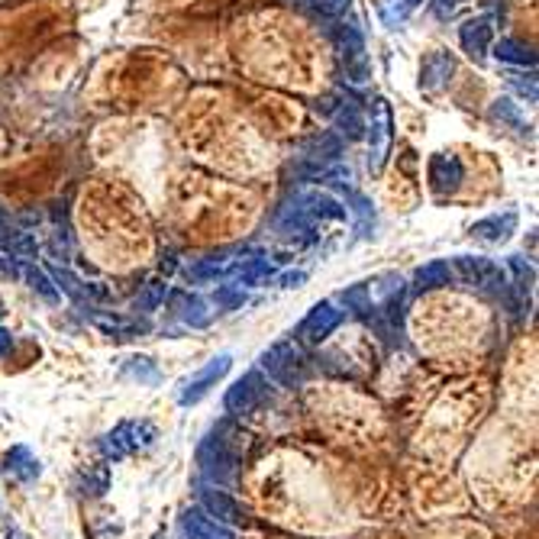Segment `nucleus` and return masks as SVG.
<instances>
[{
  "instance_id": "nucleus-32",
  "label": "nucleus",
  "mask_w": 539,
  "mask_h": 539,
  "mask_svg": "<svg viewBox=\"0 0 539 539\" xmlns=\"http://www.w3.org/2000/svg\"><path fill=\"white\" fill-rule=\"evenodd\" d=\"M165 294H168V284H165V281H152V284H146L142 294L133 301V311H140V313L159 311V307L165 303Z\"/></svg>"
},
{
  "instance_id": "nucleus-9",
  "label": "nucleus",
  "mask_w": 539,
  "mask_h": 539,
  "mask_svg": "<svg viewBox=\"0 0 539 539\" xmlns=\"http://www.w3.org/2000/svg\"><path fill=\"white\" fill-rule=\"evenodd\" d=\"M427 181L433 194H456L466 181V165L452 152H436L427 162Z\"/></svg>"
},
{
  "instance_id": "nucleus-35",
  "label": "nucleus",
  "mask_w": 539,
  "mask_h": 539,
  "mask_svg": "<svg viewBox=\"0 0 539 539\" xmlns=\"http://www.w3.org/2000/svg\"><path fill=\"white\" fill-rule=\"evenodd\" d=\"M342 101H346V97H342V91H336V94L320 97L317 104H313V111L323 113V117H332V113H336V111H340V107H342Z\"/></svg>"
},
{
  "instance_id": "nucleus-24",
  "label": "nucleus",
  "mask_w": 539,
  "mask_h": 539,
  "mask_svg": "<svg viewBox=\"0 0 539 539\" xmlns=\"http://www.w3.org/2000/svg\"><path fill=\"white\" fill-rule=\"evenodd\" d=\"M274 278V265L268 259H245L239 265V272L233 274V284L239 288H262Z\"/></svg>"
},
{
  "instance_id": "nucleus-36",
  "label": "nucleus",
  "mask_w": 539,
  "mask_h": 539,
  "mask_svg": "<svg viewBox=\"0 0 539 539\" xmlns=\"http://www.w3.org/2000/svg\"><path fill=\"white\" fill-rule=\"evenodd\" d=\"M407 16V7H398V4H388V7H381V20L388 30H398V23H404Z\"/></svg>"
},
{
  "instance_id": "nucleus-26",
  "label": "nucleus",
  "mask_w": 539,
  "mask_h": 539,
  "mask_svg": "<svg viewBox=\"0 0 539 539\" xmlns=\"http://www.w3.org/2000/svg\"><path fill=\"white\" fill-rule=\"evenodd\" d=\"M487 117L495 120V123H501V126L517 130V133H526L524 113H520V107L514 104L510 97H497V101H491V107H487Z\"/></svg>"
},
{
  "instance_id": "nucleus-38",
  "label": "nucleus",
  "mask_w": 539,
  "mask_h": 539,
  "mask_svg": "<svg viewBox=\"0 0 539 539\" xmlns=\"http://www.w3.org/2000/svg\"><path fill=\"white\" fill-rule=\"evenodd\" d=\"M429 4H433V14L439 16V20H449L462 0H429Z\"/></svg>"
},
{
  "instance_id": "nucleus-45",
  "label": "nucleus",
  "mask_w": 539,
  "mask_h": 539,
  "mask_svg": "<svg viewBox=\"0 0 539 539\" xmlns=\"http://www.w3.org/2000/svg\"><path fill=\"white\" fill-rule=\"evenodd\" d=\"M4 313H7V307H4V301H0V317H4Z\"/></svg>"
},
{
  "instance_id": "nucleus-4",
  "label": "nucleus",
  "mask_w": 539,
  "mask_h": 539,
  "mask_svg": "<svg viewBox=\"0 0 539 539\" xmlns=\"http://www.w3.org/2000/svg\"><path fill=\"white\" fill-rule=\"evenodd\" d=\"M156 443V427L149 420H126L120 423V427H113L107 436H101V443H97V449H101V456L104 458H126L130 452L136 449H149V446Z\"/></svg>"
},
{
  "instance_id": "nucleus-15",
  "label": "nucleus",
  "mask_w": 539,
  "mask_h": 539,
  "mask_svg": "<svg viewBox=\"0 0 539 539\" xmlns=\"http://www.w3.org/2000/svg\"><path fill=\"white\" fill-rule=\"evenodd\" d=\"M200 510L223 526L243 524V507H239L223 487H204V491H200Z\"/></svg>"
},
{
  "instance_id": "nucleus-23",
  "label": "nucleus",
  "mask_w": 539,
  "mask_h": 539,
  "mask_svg": "<svg viewBox=\"0 0 539 539\" xmlns=\"http://www.w3.org/2000/svg\"><path fill=\"white\" fill-rule=\"evenodd\" d=\"M452 281V265L446 259H433L427 265H420L414 272V288L417 291H436V288H446Z\"/></svg>"
},
{
  "instance_id": "nucleus-43",
  "label": "nucleus",
  "mask_w": 539,
  "mask_h": 539,
  "mask_svg": "<svg viewBox=\"0 0 539 539\" xmlns=\"http://www.w3.org/2000/svg\"><path fill=\"white\" fill-rule=\"evenodd\" d=\"M400 4H404V7H407V10H414V7H420L423 0H400Z\"/></svg>"
},
{
  "instance_id": "nucleus-22",
  "label": "nucleus",
  "mask_w": 539,
  "mask_h": 539,
  "mask_svg": "<svg viewBox=\"0 0 539 539\" xmlns=\"http://www.w3.org/2000/svg\"><path fill=\"white\" fill-rule=\"evenodd\" d=\"M487 53L495 55L501 65H517V68H536V53H533V45H526V43H520V39H510V36H504V39H495L491 43V49Z\"/></svg>"
},
{
  "instance_id": "nucleus-12",
  "label": "nucleus",
  "mask_w": 539,
  "mask_h": 539,
  "mask_svg": "<svg viewBox=\"0 0 539 539\" xmlns=\"http://www.w3.org/2000/svg\"><path fill=\"white\" fill-rule=\"evenodd\" d=\"M88 323H94L97 330L111 336V340H136L142 332H149L152 326L146 320H136V317H123V313H113V311H88Z\"/></svg>"
},
{
  "instance_id": "nucleus-3",
  "label": "nucleus",
  "mask_w": 539,
  "mask_h": 539,
  "mask_svg": "<svg viewBox=\"0 0 539 539\" xmlns=\"http://www.w3.org/2000/svg\"><path fill=\"white\" fill-rule=\"evenodd\" d=\"M452 272L466 281L468 288H478V291H487V294H501V297L510 294L504 268L497 265V262L485 259V255H456V262H452Z\"/></svg>"
},
{
  "instance_id": "nucleus-14",
  "label": "nucleus",
  "mask_w": 539,
  "mask_h": 539,
  "mask_svg": "<svg viewBox=\"0 0 539 539\" xmlns=\"http://www.w3.org/2000/svg\"><path fill=\"white\" fill-rule=\"evenodd\" d=\"M0 475L7 481H14V485H33V481L43 475V466H39V458L33 456L26 446H14V449L4 456Z\"/></svg>"
},
{
  "instance_id": "nucleus-19",
  "label": "nucleus",
  "mask_w": 539,
  "mask_h": 539,
  "mask_svg": "<svg viewBox=\"0 0 539 539\" xmlns=\"http://www.w3.org/2000/svg\"><path fill=\"white\" fill-rule=\"evenodd\" d=\"M181 536L185 539H236V533L229 526L210 520L204 510H188L181 517Z\"/></svg>"
},
{
  "instance_id": "nucleus-8",
  "label": "nucleus",
  "mask_w": 539,
  "mask_h": 539,
  "mask_svg": "<svg viewBox=\"0 0 539 539\" xmlns=\"http://www.w3.org/2000/svg\"><path fill=\"white\" fill-rule=\"evenodd\" d=\"M229 369H233V355H229V352H223V355H217V359H210L204 369L194 371V375L188 378L185 384H181V391H178V404H181V407L200 404V400H204L210 391H214L217 381H220V378L226 375Z\"/></svg>"
},
{
  "instance_id": "nucleus-33",
  "label": "nucleus",
  "mask_w": 539,
  "mask_h": 539,
  "mask_svg": "<svg viewBox=\"0 0 539 539\" xmlns=\"http://www.w3.org/2000/svg\"><path fill=\"white\" fill-rule=\"evenodd\" d=\"M507 268L514 274H517V284H514V291H517L520 297H526L533 291V284H536V268L530 265V262L524 259V255H510L507 259Z\"/></svg>"
},
{
  "instance_id": "nucleus-16",
  "label": "nucleus",
  "mask_w": 539,
  "mask_h": 539,
  "mask_svg": "<svg viewBox=\"0 0 539 539\" xmlns=\"http://www.w3.org/2000/svg\"><path fill=\"white\" fill-rule=\"evenodd\" d=\"M330 120H332V133L340 136L342 142H359L365 133H369V123H365V117H362V107L355 104V101H349V97L342 101V107L332 113Z\"/></svg>"
},
{
  "instance_id": "nucleus-21",
  "label": "nucleus",
  "mask_w": 539,
  "mask_h": 539,
  "mask_svg": "<svg viewBox=\"0 0 539 539\" xmlns=\"http://www.w3.org/2000/svg\"><path fill=\"white\" fill-rule=\"evenodd\" d=\"M514 229H517V210H504V214L485 217V220L472 223L468 233H472L475 239H481V243H504Z\"/></svg>"
},
{
  "instance_id": "nucleus-1",
  "label": "nucleus",
  "mask_w": 539,
  "mask_h": 539,
  "mask_svg": "<svg viewBox=\"0 0 539 539\" xmlns=\"http://www.w3.org/2000/svg\"><path fill=\"white\" fill-rule=\"evenodd\" d=\"M262 369L272 381H278L281 388H301L311 375V362H307V355L303 349L297 346L294 340H281L274 346H268L262 352Z\"/></svg>"
},
{
  "instance_id": "nucleus-28",
  "label": "nucleus",
  "mask_w": 539,
  "mask_h": 539,
  "mask_svg": "<svg viewBox=\"0 0 539 539\" xmlns=\"http://www.w3.org/2000/svg\"><path fill=\"white\" fill-rule=\"evenodd\" d=\"M20 281H26L33 291H36L43 301H49V303H55L59 301V288H55V281L49 278V274L43 272V268H36V265H26L23 262V268H20Z\"/></svg>"
},
{
  "instance_id": "nucleus-39",
  "label": "nucleus",
  "mask_w": 539,
  "mask_h": 539,
  "mask_svg": "<svg viewBox=\"0 0 539 539\" xmlns=\"http://www.w3.org/2000/svg\"><path fill=\"white\" fill-rule=\"evenodd\" d=\"M303 281H307V272H284V274H278L281 288H301Z\"/></svg>"
},
{
  "instance_id": "nucleus-31",
  "label": "nucleus",
  "mask_w": 539,
  "mask_h": 539,
  "mask_svg": "<svg viewBox=\"0 0 539 539\" xmlns=\"http://www.w3.org/2000/svg\"><path fill=\"white\" fill-rule=\"evenodd\" d=\"M123 375L133 378V381H140V384H159L156 362H152V359H146V355H133V359H126Z\"/></svg>"
},
{
  "instance_id": "nucleus-41",
  "label": "nucleus",
  "mask_w": 539,
  "mask_h": 539,
  "mask_svg": "<svg viewBox=\"0 0 539 539\" xmlns=\"http://www.w3.org/2000/svg\"><path fill=\"white\" fill-rule=\"evenodd\" d=\"M171 268H175V252H168V259L162 255V272L165 274H171Z\"/></svg>"
},
{
  "instance_id": "nucleus-20",
  "label": "nucleus",
  "mask_w": 539,
  "mask_h": 539,
  "mask_svg": "<svg viewBox=\"0 0 539 539\" xmlns=\"http://www.w3.org/2000/svg\"><path fill=\"white\" fill-rule=\"evenodd\" d=\"M342 149H346V142L332 133V130H323V133H317L313 140L303 142L301 159H307V162H317V165H332V162H340Z\"/></svg>"
},
{
  "instance_id": "nucleus-7",
  "label": "nucleus",
  "mask_w": 539,
  "mask_h": 539,
  "mask_svg": "<svg viewBox=\"0 0 539 539\" xmlns=\"http://www.w3.org/2000/svg\"><path fill=\"white\" fill-rule=\"evenodd\" d=\"M233 252H214V255H204V259H194L191 265L185 268V278L191 284H214V281H226L239 272V265L245 262L249 249H239V259H233Z\"/></svg>"
},
{
  "instance_id": "nucleus-17",
  "label": "nucleus",
  "mask_w": 539,
  "mask_h": 539,
  "mask_svg": "<svg viewBox=\"0 0 539 539\" xmlns=\"http://www.w3.org/2000/svg\"><path fill=\"white\" fill-rule=\"evenodd\" d=\"M456 74V59L449 53H429L420 65V88L423 91H443Z\"/></svg>"
},
{
  "instance_id": "nucleus-34",
  "label": "nucleus",
  "mask_w": 539,
  "mask_h": 539,
  "mask_svg": "<svg viewBox=\"0 0 539 539\" xmlns=\"http://www.w3.org/2000/svg\"><path fill=\"white\" fill-rule=\"evenodd\" d=\"M210 301H214L217 311H239L245 303V291L239 288V284H217Z\"/></svg>"
},
{
  "instance_id": "nucleus-44",
  "label": "nucleus",
  "mask_w": 539,
  "mask_h": 539,
  "mask_svg": "<svg viewBox=\"0 0 539 539\" xmlns=\"http://www.w3.org/2000/svg\"><path fill=\"white\" fill-rule=\"evenodd\" d=\"M152 539H165V530H159V533H156V536H152Z\"/></svg>"
},
{
  "instance_id": "nucleus-25",
  "label": "nucleus",
  "mask_w": 539,
  "mask_h": 539,
  "mask_svg": "<svg viewBox=\"0 0 539 539\" xmlns=\"http://www.w3.org/2000/svg\"><path fill=\"white\" fill-rule=\"evenodd\" d=\"M288 4L291 7H301L303 14H311L313 20L326 23V20H340L352 0H288Z\"/></svg>"
},
{
  "instance_id": "nucleus-30",
  "label": "nucleus",
  "mask_w": 539,
  "mask_h": 539,
  "mask_svg": "<svg viewBox=\"0 0 539 539\" xmlns=\"http://www.w3.org/2000/svg\"><path fill=\"white\" fill-rule=\"evenodd\" d=\"M4 252H10L14 259H20V262H26V259H36L39 255V243H36V236L33 233H10L7 239H4Z\"/></svg>"
},
{
  "instance_id": "nucleus-10",
  "label": "nucleus",
  "mask_w": 539,
  "mask_h": 539,
  "mask_svg": "<svg viewBox=\"0 0 539 539\" xmlns=\"http://www.w3.org/2000/svg\"><path fill=\"white\" fill-rule=\"evenodd\" d=\"M491 43H495V16L481 14L458 26V45H462V53L472 62H478V65L487 59Z\"/></svg>"
},
{
  "instance_id": "nucleus-18",
  "label": "nucleus",
  "mask_w": 539,
  "mask_h": 539,
  "mask_svg": "<svg viewBox=\"0 0 539 539\" xmlns=\"http://www.w3.org/2000/svg\"><path fill=\"white\" fill-rule=\"evenodd\" d=\"M391 111L384 101H378V123H371V156H369V168L371 171H381L384 159L391 152Z\"/></svg>"
},
{
  "instance_id": "nucleus-13",
  "label": "nucleus",
  "mask_w": 539,
  "mask_h": 539,
  "mask_svg": "<svg viewBox=\"0 0 539 539\" xmlns=\"http://www.w3.org/2000/svg\"><path fill=\"white\" fill-rule=\"evenodd\" d=\"M53 281H55V288H59V294H68L78 307H88L91 311L97 301H107V288H101V284H84V281L68 272V268H55Z\"/></svg>"
},
{
  "instance_id": "nucleus-11",
  "label": "nucleus",
  "mask_w": 539,
  "mask_h": 539,
  "mask_svg": "<svg viewBox=\"0 0 539 539\" xmlns=\"http://www.w3.org/2000/svg\"><path fill=\"white\" fill-rule=\"evenodd\" d=\"M323 30H326V36L332 39V45H336V53H340L346 62L365 59V33L355 20H349V23L326 20Z\"/></svg>"
},
{
  "instance_id": "nucleus-29",
  "label": "nucleus",
  "mask_w": 539,
  "mask_h": 539,
  "mask_svg": "<svg viewBox=\"0 0 539 539\" xmlns=\"http://www.w3.org/2000/svg\"><path fill=\"white\" fill-rule=\"evenodd\" d=\"M78 487H82V495L88 497H104L107 487H111V468L107 466H88L78 478Z\"/></svg>"
},
{
  "instance_id": "nucleus-5",
  "label": "nucleus",
  "mask_w": 539,
  "mask_h": 539,
  "mask_svg": "<svg viewBox=\"0 0 539 539\" xmlns=\"http://www.w3.org/2000/svg\"><path fill=\"white\" fill-rule=\"evenodd\" d=\"M342 320H346V311H340L332 301H320L313 303L311 311H307V317L297 323L294 330V342L297 346H320V342H326L332 336V332L340 330Z\"/></svg>"
},
{
  "instance_id": "nucleus-42",
  "label": "nucleus",
  "mask_w": 539,
  "mask_h": 539,
  "mask_svg": "<svg viewBox=\"0 0 539 539\" xmlns=\"http://www.w3.org/2000/svg\"><path fill=\"white\" fill-rule=\"evenodd\" d=\"M7 239V220H4V214H0V243Z\"/></svg>"
},
{
  "instance_id": "nucleus-27",
  "label": "nucleus",
  "mask_w": 539,
  "mask_h": 539,
  "mask_svg": "<svg viewBox=\"0 0 539 539\" xmlns=\"http://www.w3.org/2000/svg\"><path fill=\"white\" fill-rule=\"evenodd\" d=\"M168 297L181 301V320H185L188 326H207L210 323V313L204 311V307H207L204 297L188 294V291H168Z\"/></svg>"
},
{
  "instance_id": "nucleus-40",
  "label": "nucleus",
  "mask_w": 539,
  "mask_h": 539,
  "mask_svg": "<svg viewBox=\"0 0 539 539\" xmlns=\"http://www.w3.org/2000/svg\"><path fill=\"white\" fill-rule=\"evenodd\" d=\"M10 352H14V336H10V330L0 326V355H10Z\"/></svg>"
},
{
  "instance_id": "nucleus-37",
  "label": "nucleus",
  "mask_w": 539,
  "mask_h": 539,
  "mask_svg": "<svg viewBox=\"0 0 539 539\" xmlns=\"http://www.w3.org/2000/svg\"><path fill=\"white\" fill-rule=\"evenodd\" d=\"M510 84H514V88H517L520 94L530 101V104H536V74H530L526 82H520V78H510Z\"/></svg>"
},
{
  "instance_id": "nucleus-6",
  "label": "nucleus",
  "mask_w": 539,
  "mask_h": 539,
  "mask_svg": "<svg viewBox=\"0 0 539 539\" xmlns=\"http://www.w3.org/2000/svg\"><path fill=\"white\" fill-rule=\"evenodd\" d=\"M268 394H272L268 378L262 375V371H245L243 378H236V381L229 384L226 398H223V407H226V414H233V417H249L265 404Z\"/></svg>"
},
{
  "instance_id": "nucleus-2",
  "label": "nucleus",
  "mask_w": 539,
  "mask_h": 539,
  "mask_svg": "<svg viewBox=\"0 0 539 539\" xmlns=\"http://www.w3.org/2000/svg\"><path fill=\"white\" fill-rule=\"evenodd\" d=\"M197 466H200V475H204L207 481H214V485H226V481H233V475H236L239 456H236V449L220 436V429H214V433L197 446Z\"/></svg>"
}]
</instances>
